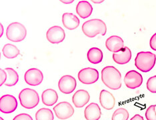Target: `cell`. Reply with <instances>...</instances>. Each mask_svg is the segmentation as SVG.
Listing matches in <instances>:
<instances>
[{"label": "cell", "mask_w": 156, "mask_h": 120, "mask_svg": "<svg viewBox=\"0 0 156 120\" xmlns=\"http://www.w3.org/2000/svg\"><path fill=\"white\" fill-rule=\"evenodd\" d=\"M87 58L90 63L93 64H98L102 62L104 54L100 49L92 48L89 49L87 54Z\"/></svg>", "instance_id": "21"}, {"label": "cell", "mask_w": 156, "mask_h": 120, "mask_svg": "<svg viewBox=\"0 0 156 120\" xmlns=\"http://www.w3.org/2000/svg\"><path fill=\"white\" fill-rule=\"evenodd\" d=\"M78 79L83 84H93L99 79V72L96 69L86 68L81 69L78 73Z\"/></svg>", "instance_id": "6"}, {"label": "cell", "mask_w": 156, "mask_h": 120, "mask_svg": "<svg viewBox=\"0 0 156 120\" xmlns=\"http://www.w3.org/2000/svg\"><path fill=\"white\" fill-rule=\"evenodd\" d=\"M46 37H47L48 41L51 44H59L65 40V31L60 26H52L49 28L46 33Z\"/></svg>", "instance_id": "12"}, {"label": "cell", "mask_w": 156, "mask_h": 120, "mask_svg": "<svg viewBox=\"0 0 156 120\" xmlns=\"http://www.w3.org/2000/svg\"><path fill=\"white\" fill-rule=\"evenodd\" d=\"M113 59L116 63L119 65H124L129 63L132 59V51L126 46L122 51L118 53L113 54Z\"/></svg>", "instance_id": "18"}, {"label": "cell", "mask_w": 156, "mask_h": 120, "mask_svg": "<svg viewBox=\"0 0 156 120\" xmlns=\"http://www.w3.org/2000/svg\"><path fill=\"white\" fill-rule=\"evenodd\" d=\"M156 62V55L150 51H141L135 59V65L141 72L147 73L153 69Z\"/></svg>", "instance_id": "3"}, {"label": "cell", "mask_w": 156, "mask_h": 120, "mask_svg": "<svg viewBox=\"0 0 156 120\" xmlns=\"http://www.w3.org/2000/svg\"><path fill=\"white\" fill-rule=\"evenodd\" d=\"M62 23L63 26L69 30H73L80 26V19L72 13H65L62 16Z\"/></svg>", "instance_id": "17"}, {"label": "cell", "mask_w": 156, "mask_h": 120, "mask_svg": "<svg viewBox=\"0 0 156 120\" xmlns=\"http://www.w3.org/2000/svg\"><path fill=\"white\" fill-rule=\"evenodd\" d=\"M129 112L126 109L119 108L113 114L112 120H128Z\"/></svg>", "instance_id": "25"}, {"label": "cell", "mask_w": 156, "mask_h": 120, "mask_svg": "<svg viewBox=\"0 0 156 120\" xmlns=\"http://www.w3.org/2000/svg\"><path fill=\"white\" fill-rule=\"evenodd\" d=\"M130 120H144V119L141 115H140L139 114H136V115H135Z\"/></svg>", "instance_id": "31"}, {"label": "cell", "mask_w": 156, "mask_h": 120, "mask_svg": "<svg viewBox=\"0 0 156 120\" xmlns=\"http://www.w3.org/2000/svg\"><path fill=\"white\" fill-rule=\"evenodd\" d=\"M0 26H1V35H0V36H3V25L1 23L0 24Z\"/></svg>", "instance_id": "32"}, {"label": "cell", "mask_w": 156, "mask_h": 120, "mask_svg": "<svg viewBox=\"0 0 156 120\" xmlns=\"http://www.w3.org/2000/svg\"><path fill=\"white\" fill-rule=\"evenodd\" d=\"M93 12V7L87 1H80L76 6V13L82 19L89 17Z\"/></svg>", "instance_id": "19"}, {"label": "cell", "mask_w": 156, "mask_h": 120, "mask_svg": "<svg viewBox=\"0 0 156 120\" xmlns=\"http://www.w3.org/2000/svg\"><path fill=\"white\" fill-rule=\"evenodd\" d=\"M20 104L24 108L31 109L35 108L40 103V96L35 90L25 88L19 94Z\"/></svg>", "instance_id": "4"}, {"label": "cell", "mask_w": 156, "mask_h": 120, "mask_svg": "<svg viewBox=\"0 0 156 120\" xmlns=\"http://www.w3.org/2000/svg\"><path fill=\"white\" fill-rule=\"evenodd\" d=\"M13 120H33L31 115L27 114H20L16 115Z\"/></svg>", "instance_id": "28"}, {"label": "cell", "mask_w": 156, "mask_h": 120, "mask_svg": "<svg viewBox=\"0 0 156 120\" xmlns=\"http://www.w3.org/2000/svg\"><path fill=\"white\" fill-rule=\"evenodd\" d=\"M77 86L76 79L72 76H62L58 82L59 91L64 94H69L76 90Z\"/></svg>", "instance_id": "10"}, {"label": "cell", "mask_w": 156, "mask_h": 120, "mask_svg": "<svg viewBox=\"0 0 156 120\" xmlns=\"http://www.w3.org/2000/svg\"><path fill=\"white\" fill-rule=\"evenodd\" d=\"M156 105H151L145 111V118L147 120H156Z\"/></svg>", "instance_id": "26"}, {"label": "cell", "mask_w": 156, "mask_h": 120, "mask_svg": "<svg viewBox=\"0 0 156 120\" xmlns=\"http://www.w3.org/2000/svg\"><path fill=\"white\" fill-rule=\"evenodd\" d=\"M82 31L84 35L90 38L94 37L98 34L104 36L107 32V26L101 19H92L83 23Z\"/></svg>", "instance_id": "2"}, {"label": "cell", "mask_w": 156, "mask_h": 120, "mask_svg": "<svg viewBox=\"0 0 156 120\" xmlns=\"http://www.w3.org/2000/svg\"><path fill=\"white\" fill-rule=\"evenodd\" d=\"M17 105L16 98L12 95L7 94L0 97V111L3 114H12L16 110Z\"/></svg>", "instance_id": "8"}, {"label": "cell", "mask_w": 156, "mask_h": 120, "mask_svg": "<svg viewBox=\"0 0 156 120\" xmlns=\"http://www.w3.org/2000/svg\"><path fill=\"white\" fill-rule=\"evenodd\" d=\"M27 35L26 28L19 22L10 23L6 30V37L12 42H20L25 40Z\"/></svg>", "instance_id": "5"}, {"label": "cell", "mask_w": 156, "mask_h": 120, "mask_svg": "<svg viewBox=\"0 0 156 120\" xmlns=\"http://www.w3.org/2000/svg\"><path fill=\"white\" fill-rule=\"evenodd\" d=\"M54 111L57 118L65 120L70 118L74 114V109L69 102L62 101L55 105Z\"/></svg>", "instance_id": "7"}, {"label": "cell", "mask_w": 156, "mask_h": 120, "mask_svg": "<svg viewBox=\"0 0 156 120\" xmlns=\"http://www.w3.org/2000/svg\"><path fill=\"white\" fill-rule=\"evenodd\" d=\"M147 89L152 94H156V76L148 79L146 83Z\"/></svg>", "instance_id": "27"}, {"label": "cell", "mask_w": 156, "mask_h": 120, "mask_svg": "<svg viewBox=\"0 0 156 120\" xmlns=\"http://www.w3.org/2000/svg\"><path fill=\"white\" fill-rule=\"evenodd\" d=\"M43 104L47 106H52L58 100V95L57 91L53 89H48L43 91L41 95Z\"/></svg>", "instance_id": "20"}, {"label": "cell", "mask_w": 156, "mask_h": 120, "mask_svg": "<svg viewBox=\"0 0 156 120\" xmlns=\"http://www.w3.org/2000/svg\"><path fill=\"white\" fill-rule=\"evenodd\" d=\"M104 1H93V2H94L95 3H102Z\"/></svg>", "instance_id": "34"}, {"label": "cell", "mask_w": 156, "mask_h": 120, "mask_svg": "<svg viewBox=\"0 0 156 120\" xmlns=\"http://www.w3.org/2000/svg\"><path fill=\"white\" fill-rule=\"evenodd\" d=\"M100 103L103 108L111 110L115 106V99L109 91L103 90L100 94Z\"/></svg>", "instance_id": "15"}, {"label": "cell", "mask_w": 156, "mask_h": 120, "mask_svg": "<svg viewBox=\"0 0 156 120\" xmlns=\"http://www.w3.org/2000/svg\"><path fill=\"white\" fill-rule=\"evenodd\" d=\"M62 2H63V3H72V2H73V1H61Z\"/></svg>", "instance_id": "33"}, {"label": "cell", "mask_w": 156, "mask_h": 120, "mask_svg": "<svg viewBox=\"0 0 156 120\" xmlns=\"http://www.w3.org/2000/svg\"><path fill=\"white\" fill-rule=\"evenodd\" d=\"M36 120H54L53 112L48 108H41L35 114Z\"/></svg>", "instance_id": "24"}, {"label": "cell", "mask_w": 156, "mask_h": 120, "mask_svg": "<svg viewBox=\"0 0 156 120\" xmlns=\"http://www.w3.org/2000/svg\"><path fill=\"white\" fill-rule=\"evenodd\" d=\"M90 100V96L88 91L84 90H80L73 94L72 102L77 108L85 106Z\"/></svg>", "instance_id": "14"}, {"label": "cell", "mask_w": 156, "mask_h": 120, "mask_svg": "<svg viewBox=\"0 0 156 120\" xmlns=\"http://www.w3.org/2000/svg\"><path fill=\"white\" fill-rule=\"evenodd\" d=\"M101 80L111 90H118L122 87V74L113 66H106L101 70Z\"/></svg>", "instance_id": "1"}, {"label": "cell", "mask_w": 156, "mask_h": 120, "mask_svg": "<svg viewBox=\"0 0 156 120\" xmlns=\"http://www.w3.org/2000/svg\"><path fill=\"white\" fill-rule=\"evenodd\" d=\"M84 115L87 120H99L101 118V111L99 105L91 103L84 110Z\"/></svg>", "instance_id": "16"}, {"label": "cell", "mask_w": 156, "mask_h": 120, "mask_svg": "<svg viewBox=\"0 0 156 120\" xmlns=\"http://www.w3.org/2000/svg\"><path fill=\"white\" fill-rule=\"evenodd\" d=\"M150 48L154 51H156V33L151 36L150 41Z\"/></svg>", "instance_id": "30"}, {"label": "cell", "mask_w": 156, "mask_h": 120, "mask_svg": "<svg viewBox=\"0 0 156 120\" xmlns=\"http://www.w3.org/2000/svg\"><path fill=\"white\" fill-rule=\"evenodd\" d=\"M2 53L5 58L13 59L17 58L20 54V49L12 44H7L2 49Z\"/></svg>", "instance_id": "22"}, {"label": "cell", "mask_w": 156, "mask_h": 120, "mask_svg": "<svg viewBox=\"0 0 156 120\" xmlns=\"http://www.w3.org/2000/svg\"><path fill=\"white\" fill-rule=\"evenodd\" d=\"M123 81L127 88L133 90L141 86L143 83V77L140 73L135 70H131L126 73Z\"/></svg>", "instance_id": "9"}, {"label": "cell", "mask_w": 156, "mask_h": 120, "mask_svg": "<svg viewBox=\"0 0 156 120\" xmlns=\"http://www.w3.org/2000/svg\"><path fill=\"white\" fill-rule=\"evenodd\" d=\"M24 79L30 86H37L43 82L44 74L37 68H31L25 73Z\"/></svg>", "instance_id": "11"}, {"label": "cell", "mask_w": 156, "mask_h": 120, "mask_svg": "<svg viewBox=\"0 0 156 120\" xmlns=\"http://www.w3.org/2000/svg\"><path fill=\"white\" fill-rule=\"evenodd\" d=\"M0 120H4V119H3L1 117V118H0Z\"/></svg>", "instance_id": "35"}, {"label": "cell", "mask_w": 156, "mask_h": 120, "mask_svg": "<svg viewBox=\"0 0 156 120\" xmlns=\"http://www.w3.org/2000/svg\"><path fill=\"white\" fill-rule=\"evenodd\" d=\"M105 46L109 51L113 54L118 53L124 48V41L122 37L118 36H112L107 39Z\"/></svg>", "instance_id": "13"}, {"label": "cell", "mask_w": 156, "mask_h": 120, "mask_svg": "<svg viewBox=\"0 0 156 120\" xmlns=\"http://www.w3.org/2000/svg\"><path fill=\"white\" fill-rule=\"evenodd\" d=\"M5 70L7 72V74H8V78H7L5 85L8 87L15 86L19 81L18 73L13 69L10 68H7L5 69Z\"/></svg>", "instance_id": "23"}, {"label": "cell", "mask_w": 156, "mask_h": 120, "mask_svg": "<svg viewBox=\"0 0 156 120\" xmlns=\"http://www.w3.org/2000/svg\"><path fill=\"white\" fill-rule=\"evenodd\" d=\"M0 74H1V81H0V86L5 84L7 78H8V74L5 69H0Z\"/></svg>", "instance_id": "29"}]
</instances>
